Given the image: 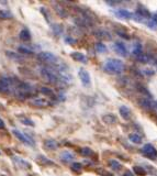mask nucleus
<instances>
[{"instance_id": "obj_1", "label": "nucleus", "mask_w": 157, "mask_h": 176, "mask_svg": "<svg viewBox=\"0 0 157 176\" xmlns=\"http://www.w3.org/2000/svg\"><path fill=\"white\" fill-rule=\"evenodd\" d=\"M103 70L106 73L111 74V75L121 74L123 70H124V64H123V62L121 59H110L104 63Z\"/></svg>"}, {"instance_id": "obj_2", "label": "nucleus", "mask_w": 157, "mask_h": 176, "mask_svg": "<svg viewBox=\"0 0 157 176\" xmlns=\"http://www.w3.org/2000/svg\"><path fill=\"white\" fill-rule=\"evenodd\" d=\"M40 74L42 76L43 78L47 80L48 83L51 84H57L59 82V78H58L57 74L55 73V70L53 68H51V67H47V66H42L40 67Z\"/></svg>"}, {"instance_id": "obj_3", "label": "nucleus", "mask_w": 157, "mask_h": 176, "mask_svg": "<svg viewBox=\"0 0 157 176\" xmlns=\"http://www.w3.org/2000/svg\"><path fill=\"white\" fill-rule=\"evenodd\" d=\"M36 59L42 63L45 64H51V65H55L56 63H58V59L54 54H52L51 52H40L36 55Z\"/></svg>"}, {"instance_id": "obj_4", "label": "nucleus", "mask_w": 157, "mask_h": 176, "mask_svg": "<svg viewBox=\"0 0 157 176\" xmlns=\"http://www.w3.org/2000/svg\"><path fill=\"white\" fill-rule=\"evenodd\" d=\"M12 133H13V135L17 137L19 139L21 142H23L24 144H27V145H34V140L30 137V135H27V134H24V133L20 132L19 130H12Z\"/></svg>"}, {"instance_id": "obj_5", "label": "nucleus", "mask_w": 157, "mask_h": 176, "mask_svg": "<svg viewBox=\"0 0 157 176\" xmlns=\"http://www.w3.org/2000/svg\"><path fill=\"white\" fill-rule=\"evenodd\" d=\"M142 153L145 155V156H147L148 159H152V160H155V159L157 157L156 149H155L150 143H146V144L143 146Z\"/></svg>"}, {"instance_id": "obj_6", "label": "nucleus", "mask_w": 157, "mask_h": 176, "mask_svg": "<svg viewBox=\"0 0 157 176\" xmlns=\"http://www.w3.org/2000/svg\"><path fill=\"white\" fill-rule=\"evenodd\" d=\"M78 76H79V78H80L81 84H82L85 87L90 86V84H91V80H90V74H89L85 68H80V70H78Z\"/></svg>"}, {"instance_id": "obj_7", "label": "nucleus", "mask_w": 157, "mask_h": 176, "mask_svg": "<svg viewBox=\"0 0 157 176\" xmlns=\"http://www.w3.org/2000/svg\"><path fill=\"white\" fill-rule=\"evenodd\" d=\"M113 49H114V51L116 52L118 54L123 56V57H127V47H125V45L123 43H121V42H115V43L113 44Z\"/></svg>"}, {"instance_id": "obj_8", "label": "nucleus", "mask_w": 157, "mask_h": 176, "mask_svg": "<svg viewBox=\"0 0 157 176\" xmlns=\"http://www.w3.org/2000/svg\"><path fill=\"white\" fill-rule=\"evenodd\" d=\"M115 16L120 18V19H125V20H130L133 19V13H131L130 11L127 10H124V9H120V10H116V11H113Z\"/></svg>"}, {"instance_id": "obj_9", "label": "nucleus", "mask_w": 157, "mask_h": 176, "mask_svg": "<svg viewBox=\"0 0 157 176\" xmlns=\"http://www.w3.org/2000/svg\"><path fill=\"white\" fill-rule=\"evenodd\" d=\"M138 105L146 110H152L154 108H156V102H153L150 101V99H144V98L138 100Z\"/></svg>"}, {"instance_id": "obj_10", "label": "nucleus", "mask_w": 157, "mask_h": 176, "mask_svg": "<svg viewBox=\"0 0 157 176\" xmlns=\"http://www.w3.org/2000/svg\"><path fill=\"white\" fill-rule=\"evenodd\" d=\"M70 57L74 59V61H76V62H80L82 64H87L88 62V59H87V56L80 52H73V53H70Z\"/></svg>"}, {"instance_id": "obj_11", "label": "nucleus", "mask_w": 157, "mask_h": 176, "mask_svg": "<svg viewBox=\"0 0 157 176\" xmlns=\"http://www.w3.org/2000/svg\"><path fill=\"white\" fill-rule=\"evenodd\" d=\"M95 35L100 40H108V41H111L112 40L111 34L108 31H106V30H101V29L97 30V31L95 32Z\"/></svg>"}, {"instance_id": "obj_12", "label": "nucleus", "mask_w": 157, "mask_h": 176, "mask_svg": "<svg viewBox=\"0 0 157 176\" xmlns=\"http://www.w3.org/2000/svg\"><path fill=\"white\" fill-rule=\"evenodd\" d=\"M119 112H120V116L124 119V120H130L131 119V109L127 106H121L119 109Z\"/></svg>"}, {"instance_id": "obj_13", "label": "nucleus", "mask_w": 157, "mask_h": 176, "mask_svg": "<svg viewBox=\"0 0 157 176\" xmlns=\"http://www.w3.org/2000/svg\"><path fill=\"white\" fill-rule=\"evenodd\" d=\"M36 161H38L40 164L45 165V166H54V165H55V163H54L53 161H51L50 159H47V157L44 156V155H38V156L36 157Z\"/></svg>"}, {"instance_id": "obj_14", "label": "nucleus", "mask_w": 157, "mask_h": 176, "mask_svg": "<svg viewBox=\"0 0 157 176\" xmlns=\"http://www.w3.org/2000/svg\"><path fill=\"white\" fill-rule=\"evenodd\" d=\"M13 162L15 163V165H18L19 167L22 168H30L31 164L27 162V161H24L21 157H13Z\"/></svg>"}, {"instance_id": "obj_15", "label": "nucleus", "mask_w": 157, "mask_h": 176, "mask_svg": "<svg viewBox=\"0 0 157 176\" xmlns=\"http://www.w3.org/2000/svg\"><path fill=\"white\" fill-rule=\"evenodd\" d=\"M102 121L107 125H114L116 122V117L113 114H107L102 116Z\"/></svg>"}, {"instance_id": "obj_16", "label": "nucleus", "mask_w": 157, "mask_h": 176, "mask_svg": "<svg viewBox=\"0 0 157 176\" xmlns=\"http://www.w3.org/2000/svg\"><path fill=\"white\" fill-rule=\"evenodd\" d=\"M74 159H75V154L72 152H68V151H64V152L61 154V160L63 161V162H66V163L72 162Z\"/></svg>"}, {"instance_id": "obj_17", "label": "nucleus", "mask_w": 157, "mask_h": 176, "mask_svg": "<svg viewBox=\"0 0 157 176\" xmlns=\"http://www.w3.org/2000/svg\"><path fill=\"white\" fill-rule=\"evenodd\" d=\"M136 13H137L138 16H141L142 18H147V19H150V12L147 10V8L145 7H143V6H140L136 10Z\"/></svg>"}, {"instance_id": "obj_18", "label": "nucleus", "mask_w": 157, "mask_h": 176, "mask_svg": "<svg viewBox=\"0 0 157 176\" xmlns=\"http://www.w3.org/2000/svg\"><path fill=\"white\" fill-rule=\"evenodd\" d=\"M58 142L56 140H53V139H48V140H45L44 142V146L46 149L48 150H56L58 148Z\"/></svg>"}, {"instance_id": "obj_19", "label": "nucleus", "mask_w": 157, "mask_h": 176, "mask_svg": "<svg viewBox=\"0 0 157 176\" xmlns=\"http://www.w3.org/2000/svg\"><path fill=\"white\" fill-rule=\"evenodd\" d=\"M31 104L33 106H36V107H46V106H48L50 102L47 101L46 99H42V98H35L33 99Z\"/></svg>"}, {"instance_id": "obj_20", "label": "nucleus", "mask_w": 157, "mask_h": 176, "mask_svg": "<svg viewBox=\"0 0 157 176\" xmlns=\"http://www.w3.org/2000/svg\"><path fill=\"white\" fill-rule=\"evenodd\" d=\"M129 140L132 143H134V144H141L143 142L142 137L140 134H137V133H131V134H129Z\"/></svg>"}, {"instance_id": "obj_21", "label": "nucleus", "mask_w": 157, "mask_h": 176, "mask_svg": "<svg viewBox=\"0 0 157 176\" xmlns=\"http://www.w3.org/2000/svg\"><path fill=\"white\" fill-rule=\"evenodd\" d=\"M133 55H135L136 57H138L140 55L143 54V49H142V45H141V43H138V42H136V43H134V45H133Z\"/></svg>"}, {"instance_id": "obj_22", "label": "nucleus", "mask_w": 157, "mask_h": 176, "mask_svg": "<svg viewBox=\"0 0 157 176\" xmlns=\"http://www.w3.org/2000/svg\"><path fill=\"white\" fill-rule=\"evenodd\" d=\"M109 166H110L113 171H115V172H118V171H120V169L122 168V164L120 163L119 161H116V160L110 161V162H109Z\"/></svg>"}, {"instance_id": "obj_23", "label": "nucleus", "mask_w": 157, "mask_h": 176, "mask_svg": "<svg viewBox=\"0 0 157 176\" xmlns=\"http://www.w3.org/2000/svg\"><path fill=\"white\" fill-rule=\"evenodd\" d=\"M133 172H134L135 175L137 176H145L146 175V169L143 166H133Z\"/></svg>"}, {"instance_id": "obj_24", "label": "nucleus", "mask_w": 157, "mask_h": 176, "mask_svg": "<svg viewBox=\"0 0 157 176\" xmlns=\"http://www.w3.org/2000/svg\"><path fill=\"white\" fill-rule=\"evenodd\" d=\"M19 36L22 41H29V40L31 39L30 31H29L27 29H23V30H21V32H20Z\"/></svg>"}, {"instance_id": "obj_25", "label": "nucleus", "mask_w": 157, "mask_h": 176, "mask_svg": "<svg viewBox=\"0 0 157 176\" xmlns=\"http://www.w3.org/2000/svg\"><path fill=\"white\" fill-rule=\"evenodd\" d=\"M137 61L140 63H142V64H147V63L150 62V55L143 53L142 55H140L137 57Z\"/></svg>"}, {"instance_id": "obj_26", "label": "nucleus", "mask_w": 157, "mask_h": 176, "mask_svg": "<svg viewBox=\"0 0 157 176\" xmlns=\"http://www.w3.org/2000/svg\"><path fill=\"white\" fill-rule=\"evenodd\" d=\"M95 49H96V51L99 52V53H104V52L107 51V46H106L103 43H101V42H97V43L95 44Z\"/></svg>"}, {"instance_id": "obj_27", "label": "nucleus", "mask_w": 157, "mask_h": 176, "mask_svg": "<svg viewBox=\"0 0 157 176\" xmlns=\"http://www.w3.org/2000/svg\"><path fill=\"white\" fill-rule=\"evenodd\" d=\"M52 31L54 32V34L59 35L63 33V27H61V24H53L52 25Z\"/></svg>"}, {"instance_id": "obj_28", "label": "nucleus", "mask_w": 157, "mask_h": 176, "mask_svg": "<svg viewBox=\"0 0 157 176\" xmlns=\"http://www.w3.org/2000/svg\"><path fill=\"white\" fill-rule=\"evenodd\" d=\"M18 52L21 53V54H27V55L33 54V51L31 49H27V46H19L18 47Z\"/></svg>"}, {"instance_id": "obj_29", "label": "nucleus", "mask_w": 157, "mask_h": 176, "mask_svg": "<svg viewBox=\"0 0 157 176\" xmlns=\"http://www.w3.org/2000/svg\"><path fill=\"white\" fill-rule=\"evenodd\" d=\"M80 154L84 155V156H91L95 153H93V151H92L90 148H82V149L80 150Z\"/></svg>"}, {"instance_id": "obj_30", "label": "nucleus", "mask_w": 157, "mask_h": 176, "mask_svg": "<svg viewBox=\"0 0 157 176\" xmlns=\"http://www.w3.org/2000/svg\"><path fill=\"white\" fill-rule=\"evenodd\" d=\"M70 168H72L73 172L79 173L81 171V168H82V165H81L79 162H74L73 164H72V166H70Z\"/></svg>"}, {"instance_id": "obj_31", "label": "nucleus", "mask_w": 157, "mask_h": 176, "mask_svg": "<svg viewBox=\"0 0 157 176\" xmlns=\"http://www.w3.org/2000/svg\"><path fill=\"white\" fill-rule=\"evenodd\" d=\"M144 23L147 25V28H150V29H152V30H156V29H157V23L155 22V21H154L153 19H152V18H150V19H148V20H146Z\"/></svg>"}, {"instance_id": "obj_32", "label": "nucleus", "mask_w": 157, "mask_h": 176, "mask_svg": "<svg viewBox=\"0 0 157 176\" xmlns=\"http://www.w3.org/2000/svg\"><path fill=\"white\" fill-rule=\"evenodd\" d=\"M6 54H7V56H9V57H10V59H17V61L22 59V57H21V56H20L18 53H15V52L7 51V52H6Z\"/></svg>"}, {"instance_id": "obj_33", "label": "nucleus", "mask_w": 157, "mask_h": 176, "mask_svg": "<svg viewBox=\"0 0 157 176\" xmlns=\"http://www.w3.org/2000/svg\"><path fill=\"white\" fill-rule=\"evenodd\" d=\"M40 91L42 93V94H44L45 96H51V97H53V90L50 89V88H47V87H41L40 88Z\"/></svg>"}, {"instance_id": "obj_34", "label": "nucleus", "mask_w": 157, "mask_h": 176, "mask_svg": "<svg viewBox=\"0 0 157 176\" xmlns=\"http://www.w3.org/2000/svg\"><path fill=\"white\" fill-rule=\"evenodd\" d=\"M12 13L7 10H1L0 11V19H11Z\"/></svg>"}, {"instance_id": "obj_35", "label": "nucleus", "mask_w": 157, "mask_h": 176, "mask_svg": "<svg viewBox=\"0 0 157 176\" xmlns=\"http://www.w3.org/2000/svg\"><path fill=\"white\" fill-rule=\"evenodd\" d=\"M115 32H116V34L119 35V36H121V38H123V39H125V40L131 39V36L129 35V33L125 31H123V30H115Z\"/></svg>"}, {"instance_id": "obj_36", "label": "nucleus", "mask_w": 157, "mask_h": 176, "mask_svg": "<svg viewBox=\"0 0 157 176\" xmlns=\"http://www.w3.org/2000/svg\"><path fill=\"white\" fill-rule=\"evenodd\" d=\"M96 172L101 176H112L111 173H109L107 169H104V168H97Z\"/></svg>"}, {"instance_id": "obj_37", "label": "nucleus", "mask_w": 157, "mask_h": 176, "mask_svg": "<svg viewBox=\"0 0 157 176\" xmlns=\"http://www.w3.org/2000/svg\"><path fill=\"white\" fill-rule=\"evenodd\" d=\"M20 120H21V122H22L23 125H30V127H34V122L32 121L31 119H27V118H20Z\"/></svg>"}, {"instance_id": "obj_38", "label": "nucleus", "mask_w": 157, "mask_h": 176, "mask_svg": "<svg viewBox=\"0 0 157 176\" xmlns=\"http://www.w3.org/2000/svg\"><path fill=\"white\" fill-rule=\"evenodd\" d=\"M142 73L144 75H146V76H153V75L155 74L154 70H150V68H143Z\"/></svg>"}, {"instance_id": "obj_39", "label": "nucleus", "mask_w": 157, "mask_h": 176, "mask_svg": "<svg viewBox=\"0 0 157 176\" xmlns=\"http://www.w3.org/2000/svg\"><path fill=\"white\" fill-rule=\"evenodd\" d=\"M56 11H57V13L61 17V18H65L66 14H67L65 10H64L63 8H61V7H57V8H56Z\"/></svg>"}, {"instance_id": "obj_40", "label": "nucleus", "mask_w": 157, "mask_h": 176, "mask_svg": "<svg viewBox=\"0 0 157 176\" xmlns=\"http://www.w3.org/2000/svg\"><path fill=\"white\" fill-rule=\"evenodd\" d=\"M65 41H66V42H67L68 44H74L75 42H76V41H75V40H74L73 38H69V36H66V38H65Z\"/></svg>"}, {"instance_id": "obj_41", "label": "nucleus", "mask_w": 157, "mask_h": 176, "mask_svg": "<svg viewBox=\"0 0 157 176\" xmlns=\"http://www.w3.org/2000/svg\"><path fill=\"white\" fill-rule=\"evenodd\" d=\"M108 4H111V6H116V4H122V1H107Z\"/></svg>"}, {"instance_id": "obj_42", "label": "nucleus", "mask_w": 157, "mask_h": 176, "mask_svg": "<svg viewBox=\"0 0 157 176\" xmlns=\"http://www.w3.org/2000/svg\"><path fill=\"white\" fill-rule=\"evenodd\" d=\"M123 176H134V175H133V172H131V171H125L124 174H123Z\"/></svg>"}, {"instance_id": "obj_43", "label": "nucleus", "mask_w": 157, "mask_h": 176, "mask_svg": "<svg viewBox=\"0 0 157 176\" xmlns=\"http://www.w3.org/2000/svg\"><path fill=\"white\" fill-rule=\"evenodd\" d=\"M4 127H6V125H4V120L0 119V129H4Z\"/></svg>"}, {"instance_id": "obj_44", "label": "nucleus", "mask_w": 157, "mask_h": 176, "mask_svg": "<svg viewBox=\"0 0 157 176\" xmlns=\"http://www.w3.org/2000/svg\"><path fill=\"white\" fill-rule=\"evenodd\" d=\"M156 66H157V59H156Z\"/></svg>"}]
</instances>
